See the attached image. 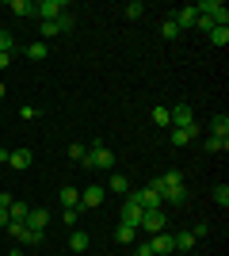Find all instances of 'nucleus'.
<instances>
[{"label":"nucleus","instance_id":"nucleus-1","mask_svg":"<svg viewBox=\"0 0 229 256\" xmlns=\"http://www.w3.org/2000/svg\"><path fill=\"white\" fill-rule=\"evenodd\" d=\"M80 168H92V172H111L115 168V153L107 150V146H88V153H84V160H80Z\"/></svg>","mask_w":229,"mask_h":256},{"label":"nucleus","instance_id":"nucleus-2","mask_svg":"<svg viewBox=\"0 0 229 256\" xmlns=\"http://www.w3.org/2000/svg\"><path fill=\"white\" fill-rule=\"evenodd\" d=\"M199 16H207L214 27H229V8L222 4V0H203V4H195Z\"/></svg>","mask_w":229,"mask_h":256},{"label":"nucleus","instance_id":"nucleus-3","mask_svg":"<svg viewBox=\"0 0 229 256\" xmlns=\"http://www.w3.org/2000/svg\"><path fill=\"white\" fill-rule=\"evenodd\" d=\"M61 12H65V4H61V0H38V4H34V16H38V23H54Z\"/></svg>","mask_w":229,"mask_h":256},{"label":"nucleus","instance_id":"nucleus-4","mask_svg":"<svg viewBox=\"0 0 229 256\" xmlns=\"http://www.w3.org/2000/svg\"><path fill=\"white\" fill-rule=\"evenodd\" d=\"M168 122H172V126H195L191 104H176V107H168Z\"/></svg>","mask_w":229,"mask_h":256},{"label":"nucleus","instance_id":"nucleus-5","mask_svg":"<svg viewBox=\"0 0 229 256\" xmlns=\"http://www.w3.org/2000/svg\"><path fill=\"white\" fill-rule=\"evenodd\" d=\"M142 214H145V210H142V203H138L134 195H126V203H122V222L138 230V226H142Z\"/></svg>","mask_w":229,"mask_h":256},{"label":"nucleus","instance_id":"nucleus-6","mask_svg":"<svg viewBox=\"0 0 229 256\" xmlns=\"http://www.w3.org/2000/svg\"><path fill=\"white\" fill-rule=\"evenodd\" d=\"M149 248H153V256H172L176 252V241H172V234H153V241H149Z\"/></svg>","mask_w":229,"mask_h":256},{"label":"nucleus","instance_id":"nucleus-7","mask_svg":"<svg viewBox=\"0 0 229 256\" xmlns=\"http://www.w3.org/2000/svg\"><path fill=\"white\" fill-rule=\"evenodd\" d=\"M103 188H99V184H92V188H84V192H80V210H96L99 203H103Z\"/></svg>","mask_w":229,"mask_h":256},{"label":"nucleus","instance_id":"nucleus-8","mask_svg":"<svg viewBox=\"0 0 229 256\" xmlns=\"http://www.w3.org/2000/svg\"><path fill=\"white\" fill-rule=\"evenodd\" d=\"M46 222H50V210L46 206H34V210H27V230H38V234H46Z\"/></svg>","mask_w":229,"mask_h":256},{"label":"nucleus","instance_id":"nucleus-9","mask_svg":"<svg viewBox=\"0 0 229 256\" xmlns=\"http://www.w3.org/2000/svg\"><path fill=\"white\" fill-rule=\"evenodd\" d=\"M130 195L142 203V210H161V203H164V199L153 192V188H142V192H130Z\"/></svg>","mask_w":229,"mask_h":256},{"label":"nucleus","instance_id":"nucleus-10","mask_svg":"<svg viewBox=\"0 0 229 256\" xmlns=\"http://www.w3.org/2000/svg\"><path fill=\"white\" fill-rule=\"evenodd\" d=\"M164 226H168V222H164V210H145V214H142V226H138V230H149V234H161Z\"/></svg>","mask_w":229,"mask_h":256},{"label":"nucleus","instance_id":"nucleus-11","mask_svg":"<svg viewBox=\"0 0 229 256\" xmlns=\"http://www.w3.org/2000/svg\"><path fill=\"white\" fill-rule=\"evenodd\" d=\"M195 134H199V126H168V138H172V146H187Z\"/></svg>","mask_w":229,"mask_h":256},{"label":"nucleus","instance_id":"nucleus-12","mask_svg":"<svg viewBox=\"0 0 229 256\" xmlns=\"http://www.w3.org/2000/svg\"><path fill=\"white\" fill-rule=\"evenodd\" d=\"M31 160H34V153H31V150H11V153H8V164H11L15 172L31 168Z\"/></svg>","mask_w":229,"mask_h":256},{"label":"nucleus","instance_id":"nucleus-13","mask_svg":"<svg viewBox=\"0 0 229 256\" xmlns=\"http://www.w3.org/2000/svg\"><path fill=\"white\" fill-rule=\"evenodd\" d=\"M195 16H199V12H195V4H191V8H180V12H176L172 23L180 27V31H187V27H195Z\"/></svg>","mask_w":229,"mask_h":256},{"label":"nucleus","instance_id":"nucleus-14","mask_svg":"<svg viewBox=\"0 0 229 256\" xmlns=\"http://www.w3.org/2000/svg\"><path fill=\"white\" fill-rule=\"evenodd\" d=\"M57 199H61V206H80V192H76V188H61V192H57Z\"/></svg>","mask_w":229,"mask_h":256},{"label":"nucleus","instance_id":"nucleus-15","mask_svg":"<svg viewBox=\"0 0 229 256\" xmlns=\"http://www.w3.org/2000/svg\"><path fill=\"white\" fill-rule=\"evenodd\" d=\"M8 12L11 16H34V0H11Z\"/></svg>","mask_w":229,"mask_h":256},{"label":"nucleus","instance_id":"nucleus-16","mask_svg":"<svg viewBox=\"0 0 229 256\" xmlns=\"http://www.w3.org/2000/svg\"><path fill=\"white\" fill-rule=\"evenodd\" d=\"M172 241H176V252H187V248L195 245L199 237H195V234H191V230H184V234H176V237H172Z\"/></svg>","mask_w":229,"mask_h":256},{"label":"nucleus","instance_id":"nucleus-17","mask_svg":"<svg viewBox=\"0 0 229 256\" xmlns=\"http://www.w3.org/2000/svg\"><path fill=\"white\" fill-rule=\"evenodd\" d=\"M187 184H180V188H172V192H164V199H168V203H176V206H184L187 203Z\"/></svg>","mask_w":229,"mask_h":256},{"label":"nucleus","instance_id":"nucleus-18","mask_svg":"<svg viewBox=\"0 0 229 256\" xmlns=\"http://www.w3.org/2000/svg\"><path fill=\"white\" fill-rule=\"evenodd\" d=\"M134 237H138V230H134V226H126V222H122L119 230H115V241H119V245H130Z\"/></svg>","mask_w":229,"mask_h":256},{"label":"nucleus","instance_id":"nucleus-19","mask_svg":"<svg viewBox=\"0 0 229 256\" xmlns=\"http://www.w3.org/2000/svg\"><path fill=\"white\" fill-rule=\"evenodd\" d=\"M27 210H31L27 203H11L8 206V222H27Z\"/></svg>","mask_w":229,"mask_h":256},{"label":"nucleus","instance_id":"nucleus-20","mask_svg":"<svg viewBox=\"0 0 229 256\" xmlns=\"http://www.w3.org/2000/svg\"><path fill=\"white\" fill-rule=\"evenodd\" d=\"M54 23H57V34H69V31H73V23H76V20H73V12L65 8V12H61V16H57Z\"/></svg>","mask_w":229,"mask_h":256},{"label":"nucleus","instance_id":"nucleus-21","mask_svg":"<svg viewBox=\"0 0 229 256\" xmlns=\"http://www.w3.org/2000/svg\"><path fill=\"white\" fill-rule=\"evenodd\" d=\"M69 248H73V252H84V248H88V234H84V230H73V237H69Z\"/></svg>","mask_w":229,"mask_h":256},{"label":"nucleus","instance_id":"nucleus-22","mask_svg":"<svg viewBox=\"0 0 229 256\" xmlns=\"http://www.w3.org/2000/svg\"><path fill=\"white\" fill-rule=\"evenodd\" d=\"M210 130H214L218 138H229V118L226 115H214V118H210Z\"/></svg>","mask_w":229,"mask_h":256},{"label":"nucleus","instance_id":"nucleus-23","mask_svg":"<svg viewBox=\"0 0 229 256\" xmlns=\"http://www.w3.org/2000/svg\"><path fill=\"white\" fill-rule=\"evenodd\" d=\"M46 54H50V46H46V42H31V46H27V58H31V62H42Z\"/></svg>","mask_w":229,"mask_h":256},{"label":"nucleus","instance_id":"nucleus-24","mask_svg":"<svg viewBox=\"0 0 229 256\" xmlns=\"http://www.w3.org/2000/svg\"><path fill=\"white\" fill-rule=\"evenodd\" d=\"M207 150H210V153H226V150H229V138H218V134H210V138H207Z\"/></svg>","mask_w":229,"mask_h":256},{"label":"nucleus","instance_id":"nucleus-25","mask_svg":"<svg viewBox=\"0 0 229 256\" xmlns=\"http://www.w3.org/2000/svg\"><path fill=\"white\" fill-rule=\"evenodd\" d=\"M210 42L214 46H229V27H214V31H210Z\"/></svg>","mask_w":229,"mask_h":256},{"label":"nucleus","instance_id":"nucleus-26","mask_svg":"<svg viewBox=\"0 0 229 256\" xmlns=\"http://www.w3.org/2000/svg\"><path fill=\"white\" fill-rule=\"evenodd\" d=\"M111 192H130V180H126V176H122V172H115V176H111Z\"/></svg>","mask_w":229,"mask_h":256},{"label":"nucleus","instance_id":"nucleus-27","mask_svg":"<svg viewBox=\"0 0 229 256\" xmlns=\"http://www.w3.org/2000/svg\"><path fill=\"white\" fill-rule=\"evenodd\" d=\"M214 203H218L222 210L229 206V188H226V184H218V188H214Z\"/></svg>","mask_w":229,"mask_h":256},{"label":"nucleus","instance_id":"nucleus-28","mask_svg":"<svg viewBox=\"0 0 229 256\" xmlns=\"http://www.w3.org/2000/svg\"><path fill=\"white\" fill-rule=\"evenodd\" d=\"M142 16H145V4H142V0L126 4V20H142Z\"/></svg>","mask_w":229,"mask_h":256},{"label":"nucleus","instance_id":"nucleus-29","mask_svg":"<svg viewBox=\"0 0 229 256\" xmlns=\"http://www.w3.org/2000/svg\"><path fill=\"white\" fill-rule=\"evenodd\" d=\"M153 122H157V126H172V122H168V107H153Z\"/></svg>","mask_w":229,"mask_h":256},{"label":"nucleus","instance_id":"nucleus-30","mask_svg":"<svg viewBox=\"0 0 229 256\" xmlns=\"http://www.w3.org/2000/svg\"><path fill=\"white\" fill-rule=\"evenodd\" d=\"M161 34H164V38H180V27H176L172 20H164L161 23Z\"/></svg>","mask_w":229,"mask_h":256},{"label":"nucleus","instance_id":"nucleus-31","mask_svg":"<svg viewBox=\"0 0 229 256\" xmlns=\"http://www.w3.org/2000/svg\"><path fill=\"white\" fill-rule=\"evenodd\" d=\"M84 153H88V146H80V142H73V146H69V157H73L76 164H80V160H84Z\"/></svg>","mask_w":229,"mask_h":256},{"label":"nucleus","instance_id":"nucleus-32","mask_svg":"<svg viewBox=\"0 0 229 256\" xmlns=\"http://www.w3.org/2000/svg\"><path fill=\"white\" fill-rule=\"evenodd\" d=\"M4 230H8L11 237H19V241H23V237H27V226H23V222H8V226H4Z\"/></svg>","mask_w":229,"mask_h":256},{"label":"nucleus","instance_id":"nucleus-33","mask_svg":"<svg viewBox=\"0 0 229 256\" xmlns=\"http://www.w3.org/2000/svg\"><path fill=\"white\" fill-rule=\"evenodd\" d=\"M76 222H80V206H69L65 210V226H76Z\"/></svg>","mask_w":229,"mask_h":256},{"label":"nucleus","instance_id":"nucleus-34","mask_svg":"<svg viewBox=\"0 0 229 256\" xmlns=\"http://www.w3.org/2000/svg\"><path fill=\"white\" fill-rule=\"evenodd\" d=\"M195 27H199V31H207V34H210V31H214V23H210V20H207V16H195Z\"/></svg>","mask_w":229,"mask_h":256},{"label":"nucleus","instance_id":"nucleus-35","mask_svg":"<svg viewBox=\"0 0 229 256\" xmlns=\"http://www.w3.org/2000/svg\"><path fill=\"white\" fill-rule=\"evenodd\" d=\"M0 54H11V34L0 31Z\"/></svg>","mask_w":229,"mask_h":256},{"label":"nucleus","instance_id":"nucleus-36","mask_svg":"<svg viewBox=\"0 0 229 256\" xmlns=\"http://www.w3.org/2000/svg\"><path fill=\"white\" fill-rule=\"evenodd\" d=\"M42 38H57V23H42Z\"/></svg>","mask_w":229,"mask_h":256},{"label":"nucleus","instance_id":"nucleus-37","mask_svg":"<svg viewBox=\"0 0 229 256\" xmlns=\"http://www.w3.org/2000/svg\"><path fill=\"white\" fill-rule=\"evenodd\" d=\"M134 252H138V256H153V248H149V241H142V245L134 248Z\"/></svg>","mask_w":229,"mask_h":256},{"label":"nucleus","instance_id":"nucleus-38","mask_svg":"<svg viewBox=\"0 0 229 256\" xmlns=\"http://www.w3.org/2000/svg\"><path fill=\"white\" fill-rule=\"evenodd\" d=\"M8 62H11V54H0V69H8Z\"/></svg>","mask_w":229,"mask_h":256},{"label":"nucleus","instance_id":"nucleus-39","mask_svg":"<svg viewBox=\"0 0 229 256\" xmlns=\"http://www.w3.org/2000/svg\"><path fill=\"white\" fill-rule=\"evenodd\" d=\"M0 226H8V206H0Z\"/></svg>","mask_w":229,"mask_h":256},{"label":"nucleus","instance_id":"nucleus-40","mask_svg":"<svg viewBox=\"0 0 229 256\" xmlns=\"http://www.w3.org/2000/svg\"><path fill=\"white\" fill-rule=\"evenodd\" d=\"M8 153H11V150H4V146H0V164H8Z\"/></svg>","mask_w":229,"mask_h":256},{"label":"nucleus","instance_id":"nucleus-41","mask_svg":"<svg viewBox=\"0 0 229 256\" xmlns=\"http://www.w3.org/2000/svg\"><path fill=\"white\" fill-rule=\"evenodd\" d=\"M4 96H8V88H4V84H0V100H4Z\"/></svg>","mask_w":229,"mask_h":256},{"label":"nucleus","instance_id":"nucleus-42","mask_svg":"<svg viewBox=\"0 0 229 256\" xmlns=\"http://www.w3.org/2000/svg\"><path fill=\"white\" fill-rule=\"evenodd\" d=\"M8 256H23V252H8Z\"/></svg>","mask_w":229,"mask_h":256}]
</instances>
